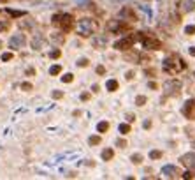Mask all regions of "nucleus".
I'll return each instance as SVG.
<instances>
[{
  "label": "nucleus",
  "mask_w": 195,
  "mask_h": 180,
  "mask_svg": "<svg viewBox=\"0 0 195 180\" xmlns=\"http://www.w3.org/2000/svg\"><path fill=\"white\" fill-rule=\"evenodd\" d=\"M97 28H98V23L95 20H92V18H83V20H79L78 32H79L81 37H88V36L95 34Z\"/></svg>",
  "instance_id": "obj_1"
},
{
  "label": "nucleus",
  "mask_w": 195,
  "mask_h": 180,
  "mask_svg": "<svg viewBox=\"0 0 195 180\" xmlns=\"http://www.w3.org/2000/svg\"><path fill=\"white\" fill-rule=\"evenodd\" d=\"M53 25H55V27H60L63 32H70L72 27H74V16L69 14V13L55 14V16H53Z\"/></svg>",
  "instance_id": "obj_2"
},
{
  "label": "nucleus",
  "mask_w": 195,
  "mask_h": 180,
  "mask_svg": "<svg viewBox=\"0 0 195 180\" xmlns=\"http://www.w3.org/2000/svg\"><path fill=\"white\" fill-rule=\"evenodd\" d=\"M141 39V32H136V34H132V36H128V37H123V39H119L114 42V48L119 50V51H125V50H130L132 46H134V42L136 41Z\"/></svg>",
  "instance_id": "obj_3"
},
{
  "label": "nucleus",
  "mask_w": 195,
  "mask_h": 180,
  "mask_svg": "<svg viewBox=\"0 0 195 180\" xmlns=\"http://www.w3.org/2000/svg\"><path fill=\"white\" fill-rule=\"evenodd\" d=\"M163 69L174 74V73L181 71V69H186V64H185V62H183L181 59H174V57H169V59H165V60H163Z\"/></svg>",
  "instance_id": "obj_4"
},
{
  "label": "nucleus",
  "mask_w": 195,
  "mask_h": 180,
  "mask_svg": "<svg viewBox=\"0 0 195 180\" xmlns=\"http://www.w3.org/2000/svg\"><path fill=\"white\" fill-rule=\"evenodd\" d=\"M142 41V46L146 48V50H160L162 48V42L158 39H155L153 36H148V34H144V32H141V39Z\"/></svg>",
  "instance_id": "obj_5"
},
{
  "label": "nucleus",
  "mask_w": 195,
  "mask_h": 180,
  "mask_svg": "<svg viewBox=\"0 0 195 180\" xmlns=\"http://www.w3.org/2000/svg\"><path fill=\"white\" fill-rule=\"evenodd\" d=\"M163 90H165V96H179V92H181V81L169 80L163 85Z\"/></svg>",
  "instance_id": "obj_6"
},
{
  "label": "nucleus",
  "mask_w": 195,
  "mask_h": 180,
  "mask_svg": "<svg viewBox=\"0 0 195 180\" xmlns=\"http://www.w3.org/2000/svg\"><path fill=\"white\" fill-rule=\"evenodd\" d=\"M127 28H128V25L123 23L121 20H114V21H109V23H107V30L113 32V34H119V32H123V30H127Z\"/></svg>",
  "instance_id": "obj_7"
},
{
  "label": "nucleus",
  "mask_w": 195,
  "mask_h": 180,
  "mask_svg": "<svg viewBox=\"0 0 195 180\" xmlns=\"http://www.w3.org/2000/svg\"><path fill=\"white\" fill-rule=\"evenodd\" d=\"M183 115L186 119H195V99H188L183 106Z\"/></svg>",
  "instance_id": "obj_8"
},
{
  "label": "nucleus",
  "mask_w": 195,
  "mask_h": 180,
  "mask_svg": "<svg viewBox=\"0 0 195 180\" xmlns=\"http://www.w3.org/2000/svg\"><path fill=\"white\" fill-rule=\"evenodd\" d=\"M9 44H11V48H14V50H18V48H23L25 44H26V37H25V34H14L11 41H9Z\"/></svg>",
  "instance_id": "obj_9"
},
{
  "label": "nucleus",
  "mask_w": 195,
  "mask_h": 180,
  "mask_svg": "<svg viewBox=\"0 0 195 180\" xmlns=\"http://www.w3.org/2000/svg\"><path fill=\"white\" fill-rule=\"evenodd\" d=\"M162 175L163 177H167V179H176V177H181V171L176 168V166H163L162 168Z\"/></svg>",
  "instance_id": "obj_10"
},
{
  "label": "nucleus",
  "mask_w": 195,
  "mask_h": 180,
  "mask_svg": "<svg viewBox=\"0 0 195 180\" xmlns=\"http://www.w3.org/2000/svg\"><path fill=\"white\" fill-rule=\"evenodd\" d=\"M195 11V2L194 0H183L181 4H179V13H192Z\"/></svg>",
  "instance_id": "obj_11"
},
{
  "label": "nucleus",
  "mask_w": 195,
  "mask_h": 180,
  "mask_svg": "<svg viewBox=\"0 0 195 180\" xmlns=\"http://www.w3.org/2000/svg\"><path fill=\"white\" fill-rule=\"evenodd\" d=\"M179 161L186 168H195V154H185V156H181Z\"/></svg>",
  "instance_id": "obj_12"
},
{
  "label": "nucleus",
  "mask_w": 195,
  "mask_h": 180,
  "mask_svg": "<svg viewBox=\"0 0 195 180\" xmlns=\"http://www.w3.org/2000/svg\"><path fill=\"white\" fill-rule=\"evenodd\" d=\"M49 39H51V42H53V44L62 46V44L65 42V36H63V34H51V37H49Z\"/></svg>",
  "instance_id": "obj_13"
},
{
  "label": "nucleus",
  "mask_w": 195,
  "mask_h": 180,
  "mask_svg": "<svg viewBox=\"0 0 195 180\" xmlns=\"http://www.w3.org/2000/svg\"><path fill=\"white\" fill-rule=\"evenodd\" d=\"M93 46L95 48H102V46H106V42H107V39L104 37V36H100V37H93Z\"/></svg>",
  "instance_id": "obj_14"
},
{
  "label": "nucleus",
  "mask_w": 195,
  "mask_h": 180,
  "mask_svg": "<svg viewBox=\"0 0 195 180\" xmlns=\"http://www.w3.org/2000/svg\"><path fill=\"white\" fill-rule=\"evenodd\" d=\"M114 157V152H113V148H106L104 152H102V159L104 161H111Z\"/></svg>",
  "instance_id": "obj_15"
},
{
  "label": "nucleus",
  "mask_w": 195,
  "mask_h": 180,
  "mask_svg": "<svg viewBox=\"0 0 195 180\" xmlns=\"http://www.w3.org/2000/svg\"><path fill=\"white\" fill-rule=\"evenodd\" d=\"M42 44H44V41H42L40 36H37L35 39L32 41V48H34V50H40V48H42Z\"/></svg>",
  "instance_id": "obj_16"
},
{
  "label": "nucleus",
  "mask_w": 195,
  "mask_h": 180,
  "mask_svg": "<svg viewBox=\"0 0 195 180\" xmlns=\"http://www.w3.org/2000/svg\"><path fill=\"white\" fill-rule=\"evenodd\" d=\"M7 14H9V16H12V18H21V16H25L26 13H25V11H14V9H7Z\"/></svg>",
  "instance_id": "obj_17"
},
{
  "label": "nucleus",
  "mask_w": 195,
  "mask_h": 180,
  "mask_svg": "<svg viewBox=\"0 0 195 180\" xmlns=\"http://www.w3.org/2000/svg\"><path fill=\"white\" fill-rule=\"evenodd\" d=\"M121 16H130V20H132V21H137V16L132 13V11H130V9H128V7H125V9L121 11Z\"/></svg>",
  "instance_id": "obj_18"
},
{
  "label": "nucleus",
  "mask_w": 195,
  "mask_h": 180,
  "mask_svg": "<svg viewBox=\"0 0 195 180\" xmlns=\"http://www.w3.org/2000/svg\"><path fill=\"white\" fill-rule=\"evenodd\" d=\"M106 87H107V90H109V92H114V90H118V81L116 80H109Z\"/></svg>",
  "instance_id": "obj_19"
},
{
  "label": "nucleus",
  "mask_w": 195,
  "mask_h": 180,
  "mask_svg": "<svg viewBox=\"0 0 195 180\" xmlns=\"http://www.w3.org/2000/svg\"><path fill=\"white\" fill-rule=\"evenodd\" d=\"M60 73H62V65H51L49 67V74L51 76H58Z\"/></svg>",
  "instance_id": "obj_20"
},
{
  "label": "nucleus",
  "mask_w": 195,
  "mask_h": 180,
  "mask_svg": "<svg viewBox=\"0 0 195 180\" xmlns=\"http://www.w3.org/2000/svg\"><path fill=\"white\" fill-rule=\"evenodd\" d=\"M107 129H109V122H98V125H97L98 133H106Z\"/></svg>",
  "instance_id": "obj_21"
},
{
  "label": "nucleus",
  "mask_w": 195,
  "mask_h": 180,
  "mask_svg": "<svg viewBox=\"0 0 195 180\" xmlns=\"http://www.w3.org/2000/svg\"><path fill=\"white\" fill-rule=\"evenodd\" d=\"M125 60H134V62H139V60H141V57H139V55H137V53H127V55H125Z\"/></svg>",
  "instance_id": "obj_22"
},
{
  "label": "nucleus",
  "mask_w": 195,
  "mask_h": 180,
  "mask_svg": "<svg viewBox=\"0 0 195 180\" xmlns=\"http://www.w3.org/2000/svg\"><path fill=\"white\" fill-rule=\"evenodd\" d=\"M9 27H11V21H9V20L0 21V32H5V30H7Z\"/></svg>",
  "instance_id": "obj_23"
},
{
  "label": "nucleus",
  "mask_w": 195,
  "mask_h": 180,
  "mask_svg": "<svg viewBox=\"0 0 195 180\" xmlns=\"http://www.w3.org/2000/svg\"><path fill=\"white\" fill-rule=\"evenodd\" d=\"M119 133H121V134H128V133H130V125H128V124H121V125H119Z\"/></svg>",
  "instance_id": "obj_24"
},
{
  "label": "nucleus",
  "mask_w": 195,
  "mask_h": 180,
  "mask_svg": "<svg viewBox=\"0 0 195 180\" xmlns=\"http://www.w3.org/2000/svg\"><path fill=\"white\" fill-rule=\"evenodd\" d=\"M72 80H74V74H72V73H67V74L62 76V81H63V83H70Z\"/></svg>",
  "instance_id": "obj_25"
},
{
  "label": "nucleus",
  "mask_w": 195,
  "mask_h": 180,
  "mask_svg": "<svg viewBox=\"0 0 195 180\" xmlns=\"http://www.w3.org/2000/svg\"><path fill=\"white\" fill-rule=\"evenodd\" d=\"M130 161H132L134 164H141V162H142V156H141V154H134V156L130 157Z\"/></svg>",
  "instance_id": "obj_26"
},
{
  "label": "nucleus",
  "mask_w": 195,
  "mask_h": 180,
  "mask_svg": "<svg viewBox=\"0 0 195 180\" xmlns=\"http://www.w3.org/2000/svg\"><path fill=\"white\" fill-rule=\"evenodd\" d=\"M20 25H21V27H23V28H32V27H34L35 23H34V21H32V20H25V21H21Z\"/></svg>",
  "instance_id": "obj_27"
},
{
  "label": "nucleus",
  "mask_w": 195,
  "mask_h": 180,
  "mask_svg": "<svg viewBox=\"0 0 195 180\" xmlns=\"http://www.w3.org/2000/svg\"><path fill=\"white\" fill-rule=\"evenodd\" d=\"M60 55H62V51H60L58 48H56V50H51V51H49V59H60Z\"/></svg>",
  "instance_id": "obj_28"
},
{
  "label": "nucleus",
  "mask_w": 195,
  "mask_h": 180,
  "mask_svg": "<svg viewBox=\"0 0 195 180\" xmlns=\"http://www.w3.org/2000/svg\"><path fill=\"white\" fill-rule=\"evenodd\" d=\"M185 34H186V36H194L195 34V25H188V27L185 28Z\"/></svg>",
  "instance_id": "obj_29"
},
{
  "label": "nucleus",
  "mask_w": 195,
  "mask_h": 180,
  "mask_svg": "<svg viewBox=\"0 0 195 180\" xmlns=\"http://www.w3.org/2000/svg\"><path fill=\"white\" fill-rule=\"evenodd\" d=\"M146 101H148V99H146L144 96H139V97L136 99V104H137V106H144V104H146Z\"/></svg>",
  "instance_id": "obj_30"
},
{
  "label": "nucleus",
  "mask_w": 195,
  "mask_h": 180,
  "mask_svg": "<svg viewBox=\"0 0 195 180\" xmlns=\"http://www.w3.org/2000/svg\"><path fill=\"white\" fill-rule=\"evenodd\" d=\"M150 157H151V159H160V157H162V152H160V150H151Z\"/></svg>",
  "instance_id": "obj_31"
},
{
  "label": "nucleus",
  "mask_w": 195,
  "mask_h": 180,
  "mask_svg": "<svg viewBox=\"0 0 195 180\" xmlns=\"http://www.w3.org/2000/svg\"><path fill=\"white\" fill-rule=\"evenodd\" d=\"M88 64H90V60H88V59H79V60H78V65H79V67H86Z\"/></svg>",
  "instance_id": "obj_32"
},
{
  "label": "nucleus",
  "mask_w": 195,
  "mask_h": 180,
  "mask_svg": "<svg viewBox=\"0 0 195 180\" xmlns=\"http://www.w3.org/2000/svg\"><path fill=\"white\" fill-rule=\"evenodd\" d=\"M88 141H90V145H98L100 143V136H92Z\"/></svg>",
  "instance_id": "obj_33"
},
{
  "label": "nucleus",
  "mask_w": 195,
  "mask_h": 180,
  "mask_svg": "<svg viewBox=\"0 0 195 180\" xmlns=\"http://www.w3.org/2000/svg\"><path fill=\"white\" fill-rule=\"evenodd\" d=\"M11 59H12V53H9V51L2 55V60H4V62H9V60H11Z\"/></svg>",
  "instance_id": "obj_34"
},
{
  "label": "nucleus",
  "mask_w": 195,
  "mask_h": 180,
  "mask_svg": "<svg viewBox=\"0 0 195 180\" xmlns=\"http://www.w3.org/2000/svg\"><path fill=\"white\" fill-rule=\"evenodd\" d=\"M62 97H63V92H60V90L53 92V99H62Z\"/></svg>",
  "instance_id": "obj_35"
},
{
  "label": "nucleus",
  "mask_w": 195,
  "mask_h": 180,
  "mask_svg": "<svg viewBox=\"0 0 195 180\" xmlns=\"http://www.w3.org/2000/svg\"><path fill=\"white\" fill-rule=\"evenodd\" d=\"M106 73V67L104 65H97V74H104Z\"/></svg>",
  "instance_id": "obj_36"
},
{
  "label": "nucleus",
  "mask_w": 195,
  "mask_h": 180,
  "mask_svg": "<svg viewBox=\"0 0 195 180\" xmlns=\"http://www.w3.org/2000/svg\"><path fill=\"white\" fill-rule=\"evenodd\" d=\"M21 88L28 92V90H32V85H30V83H23V85H21Z\"/></svg>",
  "instance_id": "obj_37"
},
{
  "label": "nucleus",
  "mask_w": 195,
  "mask_h": 180,
  "mask_svg": "<svg viewBox=\"0 0 195 180\" xmlns=\"http://www.w3.org/2000/svg\"><path fill=\"white\" fill-rule=\"evenodd\" d=\"M134 76H136V74H134V71H128L125 78H127V80H134Z\"/></svg>",
  "instance_id": "obj_38"
},
{
  "label": "nucleus",
  "mask_w": 195,
  "mask_h": 180,
  "mask_svg": "<svg viewBox=\"0 0 195 180\" xmlns=\"http://www.w3.org/2000/svg\"><path fill=\"white\" fill-rule=\"evenodd\" d=\"M118 147L125 148V147H127V141H125V140H118Z\"/></svg>",
  "instance_id": "obj_39"
},
{
  "label": "nucleus",
  "mask_w": 195,
  "mask_h": 180,
  "mask_svg": "<svg viewBox=\"0 0 195 180\" xmlns=\"http://www.w3.org/2000/svg\"><path fill=\"white\" fill-rule=\"evenodd\" d=\"M90 99V94L86 92V94H81V101H88Z\"/></svg>",
  "instance_id": "obj_40"
},
{
  "label": "nucleus",
  "mask_w": 195,
  "mask_h": 180,
  "mask_svg": "<svg viewBox=\"0 0 195 180\" xmlns=\"http://www.w3.org/2000/svg\"><path fill=\"white\" fill-rule=\"evenodd\" d=\"M127 120H128V122H134V120H136V115H132V113H128V115H127Z\"/></svg>",
  "instance_id": "obj_41"
},
{
  "label": "nucleus",
  "mask_w": 195,
  "mask_h": 180,
  "mask_svg": "<svg viewBox=\"0 0 195 180\" xmlns=\"http://www.w3.org/2000/svg\"><path fill=\"white\" fill-rule=\"evenodd\" d=\"M150 127H151V120H146L144 122V129H150Z\"/></svg>",
  "instance_id": "obj_42"
},
{
  "label": "nucleus",
  "mask_w": 195,
  "mask_h": 180,
  "mask_svg": "<svg viewBox=\"0 0 195 180\" xmlns=\"http://www.w3.org/2000/svg\"><path fill=\"white\" fill-rule=\"evenodd\" d=\"M150 88H153V90H156V83H155V81H150Z\"/></svg>",
  "instance_id": "obj_43"
},
{
  "label": "nucleus",
  "mask_w": 195,
  "mask_h": 180,
  "mask_svg": "<svg viewBox=\"0 0 195 180\" xmlns=\"http://www.w3.org/2000/svg\"><path fill=\"white\" fill-rule=\"evenodd\" d=\"M98 90H100V87H98V85H93V87H92V92H98Z\"/></svg>",
  "instance_id": "obj_44"
},
{
  "label": "nucleus",
  "mask_w": 195,
  "mask_h": 180,
  "mask_svg": "<svg viewBox=\"0 0 195 180\" xmlns=\"http://www.w3.org/2000/svg\"><path fill=\"white\" fill-rule=\"evenodd\" d=\"M190 55H192V57H195V46H192V48H190Z\"/></svg>",
  "instance_id": "obj_45"
},
{
  "label": "nucleus",
  "mask_w": 195,
  "mask_h": 180,
  "mask_svg": "<svg viewBox=\"0 0 195 180\" xmlns=\"http://www.w3.org/2000/svg\"><path fill=\"white\" fill-rule=\"evenodd\" d=\"M0 48H2V41H0Z\"/></svg>",
  "instance_id": "obj_46"
}]
</instances>
